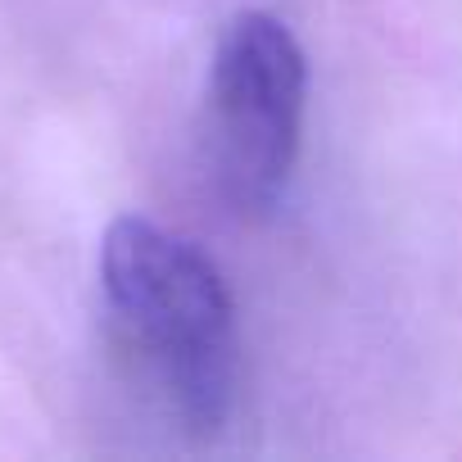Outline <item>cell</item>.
Instances as JSON below:
<instances>
[{"mask_svg":"<svg viewBox=\"0 0 462 462\" xmlns=\"http://www.w3.org/2000/svg\"><path fill=\"white\" fill-rule=\"evenodd\" d=\"M100 291L123 340L195 430H217L236 403L241 336L222 273L177 231L118 217L100 241Z\"/></svg>","mask_w":462,"mask_h":462,"instance_id":"1","label":"cell"},{"mask_svg":"<svg viewBox=\"0 0 462 462\" xmlns=\"http://www.w3.org/2000/svg\"><path fill=\"white\" fill-rule=\"evenodd\" d=\"M309 64L295 32L263 10H241L208 64V163L241 213H268L300 159Z\"/></svg>","mask_w":462,"mask_h":462,"instance_id":"2","label":"cell"}]
</instances>
